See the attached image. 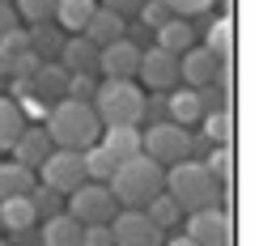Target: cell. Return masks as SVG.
Masks as SVG:
<instances>
[{
	"label": "cell",
	"mask_w": 259,
	"mask_h": 246,
	"mask_svg": "<svg viewBox=\"0 0 259 246\" xmlns=\"http://www.w3.org/2000/svg\"><path fill=\"white\" fill-rule=\"evenodd\" d=\"M166 191L170 200L183 208V212H200V208H225V195H230V187H221L217 178L204 170V162H191V157H183V162L166 166Z\"/></svg>",
	"instance_id": "cell-1"
},
{
	"label": "cell",
	"mask_w": 259,
	"mask_h": 246,
	"mask_svg": "<svg viewBox=\"0 0 259 246\" xmlns=\"http://www.w3.org/2000/svg\"><path fill=\"white\" fill-rule=\"evenodd\" d=\"M42 132L51 136V144H56V149H72V153H81V149L98 144L102 123H98V115H94L90 102L60 98V102L47 106V115H42Z\"/></svg>",
	"instance_id": "cell-2"
},
{
	"label": "cell",
	"mask_w": 259,
	"mask_h": 246,
	"mask_svg": "<svg viewBox=\"0 0 259 246\" xmlns=\"http://www.w3.org/2000/svg\"><path fill=\"white\" fill-rule=\"evenodd\" d=\"M106 183H111L115 204H123V208H145L153 195H161V187H166V170H161L153 157L136 153V157H127V162L115 166V174L106 178Z\"/></svg>",
	"instance_id": "cell-3"
},
{
	"label": "cell",
	"mask_w": 259,
	"mask_h": 246,
	"mask_svg": "<svg viewBox=\"0 0 259 246\" xmlns=\"http://www.w3.org/2000/svg\"><path fill=\"white\" fill-rule=\"evenodd\" d=\"M94 115H98L102 127H140L145 119V89H140L136 81H98V89H94Z\"/></svg>",
	"instance_id": "cell-4"
},
{
	"label": "cell",
	"mask_w": 259,
	"mask_h": 246,
	"mask_svg": "<svg viewBox=\"0 0 259 246\" xmlns=\"http://www.w3.org/2000/svg\"><path fill=\"white\" fill-rule=\"evenodd\" d=\"M140 153L153 157V162L166 170V166L183 162V157H191V136H187V127H179V123H153L149 132H140Z\"/></svg>",
	"instance_id": "cell-5"
},
{
	"label": "cell",
	"mask_w": 259,
	"mask_h": 246,
	"mask_svg": "<svg viewBox=\"0 0 259 246\" xmlns=\"http://www.w3.org/2000/svg\"><path fill=\"white\" fill-rule=\"evenodd\" d=\"M38 174H42V187L56 191V195H72L81 183H90L85 166H81V153H72V149H51L47 162L38 166Z\"/></svg>",
	"instance_id": "cell-6"
},
{
	"label": "cell",
	"mask_w": 259,
	"mask_h": 246,
	"mask_svg": "<svg viewBox=\"0 0 259 246\" xmlns=\"http://www.w3.org/2000/svg\"><path fill=\"white\" fill-rule=\"evenodd\" d=\"M115 212H119V204H115L111 187H102V183H81L68 200V217L81 221V225H106Z\"/></svg>",
	"instance_id": "cell-7"
},
{
	"label": "cell",
	"mask_w": 259,
	"mask_h": 246,
	"mask_svg": "<svg viewBox=\"0 0 259 246\" xmlns=\"http://www.w3.org/2000/svg\"><path fill=\"white\" fill-rule=\"evenodd\" d=\"M183 238H191L196 246H230L234 242V217L230 208H200V212H187V229Z\"/></svg>",
	"instance_id": "cell-8"
},
{
	"label": "cell",
	"mask_w": 259,
	"mask_h": 246,
	"mask_svg": "<svg viewBox=\"0 0 259 246\" xmlns=\"http://www.w3.org/2000/svg\"><path fill=\"white\" fill-rule=\"evenodd\" d=\"M106 225H111L115 246H161V229L145 217V208H123Z\"/></svg>",
	"instance_id": "cell-9"
},
{
	"label": "cell",
	"mask_w": 259,
	"mask_h": 246,
	"mask_svg": "<svg viewBox=\"0 0 259 246\" xmlns=\"http://www.w3.org/2000/svg\"><path fill=\"white\" fill-rule=\"evenodd\" d=\"M136 64H140V47L132 38H119V42H111V47L98 51V72L106 81H132Z\"/></svg>",
	"instance_id": "cell-10"
},
{
	"label": "cell",
	"mask_w": 259,
	"mask_h": 246,
	"mask_svg": "<svg viewBox=\"0 0 259 246\" xmlns=\"http://www.w3.org/2000/svg\"><path fill=\"white\" fill-rule=\"evenodd\" d=\"M136 77L145 81L149 89H170V85L179 81V56H170V51H161V47H149V51H140Z\"/></svg>",
	"instance_id": "cell-11"
},
{
	"label": "cell",
	"mask_w": 259,
	"mask_h": 246,
	"mask_svg": "<svg viewBox=\"0 0 259 246\" xmlns=\"http://www.w3.org/2000/svg\"><path fill=\"white\" fill-rule=\"evenodd\" d=\"M217 68H221V64L212 60L204 47H187L179 56V77L187 81V89H204V85H212V81H217Z\"/></svg>",
	"instance_id": "cell-12"
},
{
	"label": "cell",
	"mask_w": 259,
	"mask_h": 246,
	"mask_svg": "<svg viewBox=\"0 0 259 246\" xmlns=\"http://www.w3.org/2000/svg\"><path fill=\"white\" fill-rule=\"evenodd\" d=\"M60 68L64 72H85V77H94L98 72V47H94L85 34H72L68 42H60Z\"/></svg>",
	"instance_id": "cell-13"
},
{
	"label": "cell",
	"mask_w": 259,
	"mask_h": 246,
	"mask_svg": "<svg viewBox=\"0 0 259 246\" xmlns=\"http://www.w3.org/2000/svg\"><path fill=\"white\" fill-rule=\"evenodd\" d=\"M51 136L42 132V123L38 127H30L26 123V132L17 136V144H13V162H21V166H30V170H38L42 162H47V153H51Z\"/></svg>",
	"instance_id": "cell-14"
},
{
	"label": "cell",
	"mask_w": 259,
	"mask_h": 246,
	"mask_svg": "<svg viewBox=\"0 0 259 246\" xmlns=\"http://www.w3.org/2000/svg\"><path fill=\"white\" fill-rule=\"evenodd\" d=\"M123 30H127V26H123V17L98 5V9H94V17L85 21V30H81V34H85V38L94 42V47L102 51V47H111V42H119V38H123Z\"/></svg>",
	"instance_id": "cell-15"
},
{
	"label": "cell",
	"mask_w": 259,
	"mask_h": 246,
	"mask_svg": "<svg viewBox=\"0 0 259 246\" xmlns=\"http://www.w3.org/2000/svg\"><path fill=\"white\" fill-rule=\"evenodd\" d=\"M81 233H85V225L72 221L68 212H51L42 221V246H81Z\"/></svg>",
	"instance_id": "cell-16"
},
{
	"label": "cell",
	"mask_w": 259,
	"mask_h": 246,
	"mask_svg": "<svg viewBox=\"0 0 259 246\" xmlns=\"http://www.w3.org/2000/svg\"><path fill=\"white\" fill-rule=\"evenodd\" d=\"M98 144L115 157V166H119V162H127V157L140 153V127H102Z\"/></svg>",
	"instance_id": "cell-17"
},
{
	"label": "cell",
	"mask_w": 259,
	"mask_h": 246,
	"mask_svg": "<svg viewBox=\"0 0 259 246\" xmlns=\"http://www.w3.org/2000/svg\"><path fill=\"white\" fill-rule=\"evenodd\" d=\"M34 221H38V212H34V204H30V195L0 200V225H5L9 233H26Z\"/></svg>",
	"instance_id": "cell-18"
},
{
	"label": "cell",
	"mask_w": 259,
	"mask_h": 246,
	"mask_svg": "<svg viewBox=\"0 0 259 246\" xmlns=\"http://www.w3.org/2000/svg\"><path fill=\"white\" fill-rule=\"evenodd\" d=\"M153 34H157V47H161V51H170V56H183L187 47H196V30H191L183 17H170L166 26H157V30H153Z\"/></svg>",
	"instance_id": "cell-19"
},
{
	"label": "cell",
	"mask_w": 259,
	"mask_h": 246,
	"mask_svg": "<svg viewBox=\"0 0 259 246\" xmlns=\"http://www.w3.org/2000/svg\"><path fill=\"white\" fill-rule=\"evenodd\" d=\"M34 187V170L21 166V162H0V200H13V195H30Z\"/></svg>",
	"instance_id": "cell-20"
},
{
	"label": "cell",
	"mask_w": 259,
	"mask_h": 246,
	"mask_svg": "<svg viewBox=\"0 0 259 246\" xmlns=\"http://www.w3.org/2000/svg\"><path fill=\"white\" fill-rule=\"evenodd\" d=\"M64 85H68V72L60 68V64H38L34 77H30V89H34V98H64Z\"/></svg>",
	"instance_id": "cell-21"
},
{
	"label": "cell",
	"mask_w": 259,
	"mask_h": 246,
	"mask_svg": "<svg viewBox=\"0 0 259 246\" xmlns=\"http://www.w3.org/2000/svg\"><path fill=\"white\" fill-rule=\"evenodd\" d=\"M204 51H208L217 64H230V60H234V21H230V17H217V21H212Z\"/></svg>",
	"instance_id": "cell-22"
},
{
	"label": "cell",
	"mask_w": 259,
	"mask_h": 246,
	"mask_svg": "<svg viewBox=\"0 0 259 246\" xmlns=\"http://www.w3.org/2000/svg\"><path fill=\"white\" fill-rule=\"evenodd\" d=\"M166 111H170V123H179V127H187V123L204 119V106H200V89H179L175 98L166 102Z\"/></svg>",
	"instance_id": "cell-23"
},
{
	"label": "cell",
	"mask_w": 259,
	"mask_h": 246,
	"mask_svg": "<svg viewBox=\"0 0 259 246\" xmlns=\"http://www.w3.org/2000/svg\"><path fill=\"white\" fill-rule=\"evenodd\" d=\"M94 9H98V0H56V21L64 30H85V21L94 17Z\"/></svg>",
	"instance_id": "cell-24"
},
{
	"label": "cell",
	"mask_w": 259,
	"mask_h": 246,
	"mask_svg": "<svg viewBox=\"0 0 259 246\" xmlns=\"http://www.w3.org/2000/svg\"><path fill=\"white\" fill-rule=\"evenodd\" d=\"M26 132V115L13 98H0V149H13L17 136Z\"/></svg>",
	"instance_id": "cell-25"
},
{
	"label": "cell",
	"mask_w": 259,
	"mask_h": 246,
	"mask_svg": "<svg viewBox=\"0 0 259 246\" xmlns=\"http://www.w3.org/2000/svg\"><path fill=\"white\" fill-rule=\"evenodd\" d=\"M81 166H85V178H90V183H106V178L115 174V157L106 153L102 144L81 149Z\"/></svg>",
	"instance_id": "cell-26"
},
{
	"label": "cell",
	"mask_w": 259,
	"mask_h": 246,
	"mask_svg": "<svg viewBox=\"0 0 259 246\" xmlns=\"http://www.w3.org/2000/svg\"><path fill=\"white\" fill-rule=\"evenodd\" d=\"M145 217L153 221V225H157L161 233H166V229H175V225H179V217H183V208H179L175 200L166 195V191H161V195H153V200H149V204H145Z\"/></svg>",
	"instance_id": "cell-27"
},
{
	"label": "cell",
	"mask_w": 259,
	"mask_h": 246,
	"mask_svg": "<svg viewBox=\"0 0 259 246\" xmlns=\"http://www.w3.org/2000/svg\"><path fill=\"white\" fill-rule=\"evenodd\" d=\"M204 136H208V144H230L234 140V115H230V106L204 115Z\"/></svg>",
	"instance_id": "cell-28"
},
{
	"label": "cell",
	"mask_w": 259,
	"mask_h": 246,
	"mask_svg": "<svg viewBox=\"0 0 259 246\" xmlns=\"http://www.w3.org/2000/svg\"><path fill=\"white\" fill-rule=\"evenodd\" d=\"M204 170H208L221 187H230V178H234V149H230V144H212V153H208V162H204Z\"/></svg>",
	"instance_id": "cell-29"
},
{
	"label": "cell",
	"mask_w": 259,
	"mask_h": 246,
	"mask_svg": "<svg viewBox=\"0 0 259 246\" xmlns=\"http://www.w3.org/2000/svg\"><path fill=\"white\" fill-rule=\"evenodd\" d=\"M13 9H17V17L34 21V26H42V21L56 17V0H13Z\"/></svg>",
	"instance_id": "cell-30"
},
{
	"label": "cell",
	"mask_w": 259,
	"mask_h": 246,
	"mask_svg": "<svg viewBox=\"0 0 259 246\" xmlns=\"http://www.w3.org/2000/svg\"><path fill=\"white\" fill-rule=\"evenodd\" d=\"M94 89H98V81H94V77H85V72H68L64 98H72V102H90V98H94Z\"/></svg>",
	"instance_id": "cell-31"
},
{
	"label": "cell",
	"mask_w": 259,
	"mask_h": 246,
	"mask_svg": "<svg viewBox=\"0 0 259 246\" xmlns=\"http://www.w3.org/2000/svg\"><path fill=\"white\" fill-rule=\"evenodd\" d=\"M161 5L170 9V17H183V21H187V17H196V13H208L212 0H161Z\"/></svg>",
	"instance_id": "cell-32"
},
{
	"label": "cell",
	"mask_w": 259,
	"mask_h": 246,
	"mask_svg": "<svg viewBox=\"0 0 259 246\" xmlns=\"http://www.w3.org/2000/svg\"><path fill=\"white\" fill-rule=\"evenodd\" d=\"M140 17H145L149 30H157V26H166V21H170V9L161 5V0H145V5H140Z\"/></svg>",
	"instance_id": "cell-33"
},
{
	"label": "cell",
	"mask_w": 259,
	"mask_h": 246,
	"mask_svg": "<svg viewBox=\"0 0 259 246\" xmlns=\"http://www.w3.org/2000/svg\"><path fill=\"white\" fill-rule=\"evenodd\" d=\"M30 204H34V212H56V204H60V195L56 191H47V187H30Z\"/></svg>",
	"instance_id": "cell-34"
},
{
	"label": "cell",
	"mask_w": 259,
	"mask_h": 246,
	"mask_svg": "<svg viewBox=\"0 0 259 246\" xmlns=\"http://www.w3.org/2000/svg\"><path fill=\"white\" fill-rule=\"evenodd\" d=\"M81 246H115V238H111V225H85V233H81Z\"/></svg>",
	"instance_id": "cell-35"
},
{
	"label": "cell",
	"mask_w": 259,
	"mask_h": 246,
	"mask_svg": "<svg viewBox=\"0 0 259 246\" xmlns=\"http://www.w3.org/2000/svg\"><path fill=\"white\" fill-rule=\"evenodd\" d=\"M9 30H17V9H13V0H0V38Z\"/></svg>",
	"instance_id": "cell-36"
},
{
	"label": "cell",
	"mask_w": 259,
	"mask_h": 246,
	"mask_svg": "<svg viewBox=\"0 0 259 246\" xmlns=\"http://www.w3.org/2000/svg\"><path fill=\"white\" fill-rule=\"evenodd\" d=\"M140 5H145V0H102V9H111V13H119V17L140 13Z\"/></svg>",
	"instance_id": "cell-37"
},
{
	"label": "cell",
	"mask_w": 259,
	"mask_h": 246,
	"mask_svg": "<svg viewBox=\"0 0 259 246\" xmlns=\"http://www.w3.org/2000/svg\"><path fill=\"white\" fill-rule=\"evenodd\" d=\"M161 246H196L191 238H170V242H161Z\"/></svg>",
	"instance_id": "cell-38"
},
{
	"label": "cell",
	"mask_w": 259,
	"mask_h": 246,
	"mask_svg": "<svg viewBox=\"0 0 259 246\" xmlns=\"http://www.w3.org/2000/svg\"><path fill=\"white\" fill-rule=\"evenodd\" d=\"M0 246H5V238H0Z\"/></svg>",
	"instance_id": "cell-39"
}]
</instances>
